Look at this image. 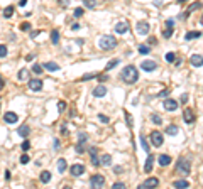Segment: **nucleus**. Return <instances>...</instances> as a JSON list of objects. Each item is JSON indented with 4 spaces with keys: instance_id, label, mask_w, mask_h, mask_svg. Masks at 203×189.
I'll use <instances>...</instances> for the list:
<instances>
[{
    "instance_id": "1",
    "label": "nucleus",
    "mask_w": 203,
    "mask_h": 189,
    "mask_svg": "<svg viewBox=\"0 0 203 189\" xmlns=\"http://www.w3.org/2000/svg\"><path fill=\"white\" fill-rule=\"evenodd\" d=\"M120 76L125 83H129V85H134L135 81L139 79V71L135 66H125V68L122 69V73H120Z\"/></svg>"
},
{
    "instance_id": "2",
    "label": "nucleus",
    "mask_w": 203,
    "mask_h": 189,
    "mask_svg": "<svg viewBox=\"0 0 203 189\" xmlns=\"http://www.w3.org/2000/svg\"><path fill=\"white\" fill-rule=\"evenodd\" d=\"M115 46H117V39H115L114 36H102L100 39H98V47L103 49V51H110Z\"/></svg>"
},
{
    "instance_id": "3",
    "label": "nucleus",
    "mask_w": 203,
    "mask_h": 189,
    "mask_svg": "<svg viewBox=\"0 0 203 189\" xmlns=\"http://www.w3.org/2000/svg\"><path fill=\"white\" fill-rule=\"evenodd\" d=\"M190 169H191V164H190V161H188V159L181 157L180 161H178V164H176V172H178V174H181V176H188L190 174Z\"/></svg>"
},
{
    "instance_id": "4",
    "label": "nucleus",
    "mask_w": 203,
    "mask_h": 189,
    "mask_svg": "<svg viewBox=\"0 0 203 189\" xmlns=\"http://www.w3.org/2000/svg\"><path fill=\"white\" fill-rule=\"evenodd\" d=\"M149 138H151V144L154 147H161L164 142V137L161 132H157V130H154V132H151V135H149Z\"/></svg>"
},
{
    "instance_id": "5",
    "label": "nucleus",
    "mask_w": 203,
    "mask_h": 189,
    "mask_svg": "<svg viewBox=\"0 0 203 189\" xmlns=\"http://www.w3.org/2000/svg\"><path fill=\"white\" fill-rule=\"evenodd\" d=\"M90 184H92V187H95V189L103 187V184H105V177H103L102 174H93L92 177H90Z\"/></svg>"
},
{
    "instance_id": "6",
    "label": "nucleus",
    "mask_w": 203,
    "mask_h": 189,
    "mask_svg": "<svg viewBox=\"0 0 203 189\" xmlns=\"http://www.w3.org/2000/svg\"><path fill=\"white\" fill-rule=\"evenodd\" d=\"M149 29H151V26L144 20V22H137V26H135V31H137L139 36H146L149 34Z\"/></svg>"
},
{
    "instance_id": "7",
    "label": "nucleus",
    "mask_w": 203,
    "mask_h": 189,
    "mask_svg": "<svg viewBox=\"0 0 203 189\" xmlns=\"http://www.w3.org/2000/svg\"><path fill=\"white\" fill-rule=\"evenodd\" d=\"M29 88L32 91H41L43 90V79H37V78H29Z\"/></svg>"
},
{
    "instance_id": "8",
    "label": "nucleus",
    "mask_w": 203,
    "mask_h": 189,
    "mask_svg": "<svg viewBox=\"0 0 203 189\" xmlns=\"http://www.w3.org/2000/svg\"><path fill=\"white\" fill-rule=\"evenodd\" d=\"M69 172H71L73 177H78V176L85 174V166H81V164H73L71 169H69Z\"/></svg>"
},
{
    "instance_id": "9",
    "label": "nucleus",
    "mask_w": 203,
    "mask_h": 189,
    "mask_svg": "<svg viewBox=\"0 0 203 189\" xmlns=\"http://www.w3.org/2000/svg\"><path fill=\"white\" fill-rule=\"evenodd\" d=\"M156 186H159V179H157V177H149V179H146L142 184H140V187H142V189L156 187Z\"/></svg>"
},
{
    "instance_id": "10",
    "label": "nucleus",
    "mask_w": 203,
    "mask_h": 189,
    "mask_svg": "<svg viewBox=\"0 0 203 189\" xmlns=\"http://www.w3.org/2000/svg\"><path fill=\"white\" fill-rule=\"evenodd\" d=\"M183 118L186 123H193L195 120H196V115L193 113L191 108H185V112H183Z\"/></svg>"
},
{
    "instance_id": "11",
    "label": "nucleus",
    "mask_w": 203,
    "mask_h": 189,
    "mask_svg": "<svg viewBox=\"0 0 203 189\" xmlns=\"http://www.w3.org/2000/svg\"><path fill=\"white\" fill-rule=\"evenodd\" d=\"M88 152H90V155H92V164H93V166L95 167H98V166H100V159H98V149H97V147H90V149H88Z\"/></svg>"
},
{
    "instance_id": "12",
    "label": "nucleus",
    "mask_w": 203,
    "mask_h": 189,
    "mask_svg": "<svg viewBox=\"0 0 203 189\" xmlns=\"http://www.w3.org/2000/svg\"><path fill=\"white\" fill-rule=\"evenodd\" d=\"M85 142H86V135L85 133H80V138H78V144H76V152L78 154H83L85 152Z\"/></svg>"
},
{
    "instance_id": "13",
    "label": "nucleus",
    "mask_w": 203,
    "mask_h": 189,
    "mask_svg": "<svg viewBox=\"0 0 203 189\" xmlns=\"http://www.w3.org/2000/svg\"><path fill=\"white\" fill-rule=\"evenodd\" d=\"M3 120H5V123H15V122L19 120V117H17V113H14V112H5L3 113Z\"/></svg>"
},
{
    "instance_id": "14",
    "label": "nucleus",
    "mask_w": 203,
    "mask_h": 189,
    "mask_svg": "<svg viewBox=\"0 0 203 189\" xmlns=\"http://www.w3.org/2000/svg\"><path fill=\"white\" fill-rule=\"evenodd\" d=\"M163 107H164V110H168V112H175L176 108H178V103H176V100L168 98V100H164Z\"/></svg>"
},
{
    "instance_id": "15",
    "label": "nucleus",
    "mask_w": 203,
    "mask_h": 189,
    "mask_svg": "<svg viewBox=\"0 0 203 189\" xmlns=\"http://www.w3.org/2000/svg\"><path fill=\"white\" fill-rule=\"evenodd\" d=\"M190 61H191V66H193V68H201L203 56H201L200 52H196V54H193V56H191V59H190Z\"/></svg>"
},
{
    "instance_id": "16",
    "label": "nucleus",
    "mask_w": 203,
    "mask_h": 189,
    "mask_svg": "<svg viewBox=\"0 0 203 189\" xmlns=\"http://www.w3.org/2000/svg\"><path fill=\"white\" fill-rule=\"evenodd\" d=\"M140 68H142L144 71H154L157 68V62L156 61H142Z\"/></svg>"
},
{
    "instance_id": "17",
    "label": "nucleus",
    "mask_w": 203,
    "mask_h": 189,
    "mask_svg": "<svg viewBox=\"0 0 203 189\" xmlns=\"http://www.w3.org/2000/svg\"><path fill=\"white\" fill-rule=\"evenodd\" d=\"M157 162H159L161 167H166V166H169V164H171V157H169L168 154H161L159 157H157Z\"/></svg>"
},
{
    "instance_id": "18",
    "label": "nucleus",
    "mask_w": 203,
    "mask_h": 189,
    "mask_svg": "<svg viewBox=\"0 0 203 189\" xmlns=\"http://www.w3.org/2000/svg\"><path fill=\"white\" fill-rule=\"evenodd\" d=\"M17 133L20 137H27L29 133H31V127H29L27 123H24V125H20V127L17 128Z\"/></svg>"
},
{
    "instance_id": "19",
    "label": "nucleus",
    "mask_w": 203,
    "mask_h": 189,
    "mask_svg": "<svg viewBox=\"0 0 203 189\" xmlns=\"http://www.w3.org/2000/svg\"><path fill=\"white\" fill-rule=\"evenodd\" d=\"M152 164H154V155L149 154V155H147V161H146V166H144V171H146L147 174L152 171Z\"/></svg>"
},
{
    "instance_id": "20",
    "label": "nucleus",
    "mask_w": 203,
    "mask_h": 189,
    "mask_svg": "<svg viewBox=\"0 0 203 189\" xmlns=\"http://www.w3.org/2000/svg\"><path fill=\"white\" fill-rule=\"evenodd\" d=\"M93 95L95 96H97V98H102V96H105L107 95V88L105 86H97V88H95V90H93Z\"/></svg>"
},
{
    "instance_id": "21",
    "label": "nucleus",
    "mask_w": 203,
    "mask_h": 189,
    "mask_svg": "<svg viewBox=\"0 0 203 189\" xmlns=\"http://www.w3.org/2000/svg\"><path fill=\"white\" fill-rule=\"evenodd\" d=\"M127 29H129V26H127L125 22H119L117 26H115V32H117V34H125Z\"/></svg>"
},
{
    "instance_id": "22",
    "label": "nucleus",
    "mask_w": 203,
    "mask_h": 189,
    "mask_svg": "<svg viewBox=\"0 0 203 189\" xmlns=\"http://www.w3.org/2000/svg\"><path fill=\"white\" fill-rule=\"evenodd\" d=\"M200 36H201L200 31H191V32H188V34L185 36V39H186V41H193V39H198Z\"/></svg>"
},
{
    "instance_id": "23",
    "label": "nucleus",
    "mask_w": 203,
    "mask_h": 189,
    "mask_svg": "<svg viewBox=\"0 0 203 189\" xmlns=\"http://www.w3.org/2000/svg\"><path fill=\"white\" fill-rule=\"evenodd\" d=\"M198 7H200V2H195V3H191V5H190V7H188V10H186V14L183 15V19H186V17H188V15H190V14H193V12H195V10H196V9H198Z\"/></svg>"
},
{
    "instance_id": "24",
    "label": "nucleus",
    "mask_w": 203,
    "mask_h": 189,
    "mask_svg": "<svg viewBox=\"0 0 203 189\" xmlns=\"http://www.w3.org/2000/svg\"><path fill=\"white\" fill-rule=\"evenodd\" d=\"M178 132H180V128H178V125H168V127H166V133H168V135H176V133Z\"/></svg>"
},
{
    "instance_id": "25",
    "label": "nucleus",
    "mask_w": 203,
    "mask_h": 189,
    "mask_svg": "<svg viewBox=\"0 0 203 189\" xmlns=\"http://www.w3.org/2000/svg\"><path fill=\"white\" fill-rule=\"evenodd\" d=\"M43 66H44V69H48V71H58L59 69V66H58L54 61H49V62H46V64H43Z\"/></svg>"
},
{
    "instance_id": "26",
    "label": "nucleus",
    "mask_w": 203,
    "mask_h": 189,
    "mask_svg": "<svg viewBox=\"0 0 203 189\" xmlns=\"http://www.w3.org/2000/svg\"><path fill=\"white\" fill-rule=\"evenodd\" d=\"M66 167H68L66 161H64V159H59V161H58V172H59V174H63V172L66 171Z\"/></svg>"
},
{
    "instance_id": "27",
    "label": "nucleus",
    "mask_w": 203,
    "mask_h": 189,
    "mask_svg": "<svg viewBox=\"0 0 203 189\" xmlns=\"http://www.w3.org/2000/svg\"><path fill=\"white\" fill-rule=\"evenodd\" d=\"M173 186L175 187H190V182L186 179H180V181H175V184H173Z\"/></svg>"
},
{
    "instance_id": "28",
    "label": "nucleus",
    "mask_w": 203,
    "mask_h": 189,
    "mask_svg": "<svg viewBox=\"0 0 203 189\" xmlns=\"http://www.w3.org/2000/svg\"><path fill=\"white\" fill-rule=\"evenodd\" d=\"M49 181H51V172H49V171H44V172H41V182L48 184Z\"/></svg>"
},
{
    "instance_id": "29",
    "label": "nucleus",
    "mask_w": 203,
    "mask_h": 189,
    "mask_svg": "<svg viewBox=\"0 0 203 189\" xmlns=\"http://www.w3.org/2000/svg\"><path fill=\"white\" fill-rule=\"evenodd\" d=\"M100 164H103V166H110L112 164V155H109V154H105V155H102V159H100Z\"/></svg>"
},
{
    "instance_id": "30",
    "label": "nucleus",
    "mask_w": 203,
    "mask_h": 189,
    "mask_svg": "<svg viewBox=\"0 0 203 189\" xmlns=\"http://www.w3.org/2000/svg\"><path fill=\"white\" fill-rule=\"evenodd\" d=\"M19 79H20V81H26V79H29V71L27 69H20L19 71Z\"/></svg>"
},
{
    "instance_id": "31",
    "label": "nucleus",
    "mask_w": 203,
    "mask_h": 189,
    "mask_svg": "<svg viewBox=\"0 0 203 189\" xmlns=\"http://www.w3.org/2000/svg\"><path fill=\"white\" fill-rule=\"evenodd\" d=\"M51 42H53V44H58V42H59V32H58V31H53V32H51Z\"/></svg>"
},
{
    "instance_id": "32",
    "label": "nucleus",
    "mask_w": 203,
    "mask_h": 189,
    "mask_svg": "<svg viewBox=\"0 0 203 189\" xmlns=\"http://www.w3.org/2000/svg\"><path fill=\"white\" fill-rule=\"evenodd\" d=\"M139 52H140V54H149V52H151V47H149V46H146V44H140V46H139Z\"/></svg>"
},
{
    "instance_id": "33",
    "label": "nucleus",
    "mask_w": 203,
    "mask_h": 189,
    "mask_svg": "<svg viewBox=\"0 0 203 189\" xmlns=\"http://www.w3.org/2000/svg\"><path fill=\"white\" fill-rule=\"evenodd\" d=\"M151 122H152V123H156V125H161V123H163V118L154 113V115H151Z\"/></svg>"
},
{
    "instance_id": "34",
    "label": "nucleus",
    "mask_w": 203,
    "mask_h": 189,
    "mask_svg": "<svg viewBox=\"0 0 203 189\" xmlns=\"http://www.w3.org/2000/svg\"><path fill=\"white\" fill-rule=\"evenodd\" d=\"M12 14H14V7H12V5H9L5 10H3V17H7V19L12 17Z\"/></svg>"
},
{
    "instance_id": "35",
    "label": "nucleus",
    "mask_w": 203,
    "mask_h": 189,
    "mask_svg": "<svg viewBox=\"0 0 203 189\" xmlns=\"http://www.w3.org/2000/svg\"><path fill=\"white\" fill-rule=\"evenodd\" d=\"M139 140H140V145H142V149L146 150V152H149V145H147V140H146V137H144V135H140V138H139Z\"/></svg>"
},
{
    "instance_id": "36",
    "label": "nucleus",
    "mask_w": 203,
    "mask_h": 189,
    "mask_svg": "<svg viewBox=\"0 0 203 189\" xmlns=\"http://www.w3.org/2000/svg\"><path fill=\"white\" fill-rule=\"evenodd\" d=\"M117 64H119V59H114V61H110L109 64L105 66V71H110V69H114V68H115V66H117Z\"/></svg>"
},
{
    "instance_id": "37",
    "label": "nucleus",
    "mask_w": 203,
    "mask_h": 189,
    "mask_svg": "<svg viewBox=\"0 0 203 189\" xmlns=\"http://www.w3.org/2000/svg\"><path fill=\"white\" fill-rule=\"evenodd\" d=\"M9 51H7V46L5 44H0V57H5Z\"/></svg>"
},
{
    "instance_id": "38",
    "label": "nucleus",
    "mask_w": 203,
    "mask_h": 189,
    "mask_svg": "<svg viewBox=\"0 0 203 189\" xmlns=\"http://www.w3.org/2000/svg\"><path fill=\"white\" fill-rule=\"evenodd\" d=\"M175 59H176L175 52H168V54H166V61H168V62H175Z\"/></svg>"
},
{
    "instance_id": "39",
    "label": "nucleus",
    "mask_w": 203,
    "mask_h": 189,
    "mask_svg": "<svg viewBox=\"0 0 203 189\" xmlns=\"http://www.w3.org/2000/svg\"><path fill=\"white\" fill-rule=\"evenodd\" d=\"M83 3L86 7H90V9H93L95 5H97V2H95V0H83Z\"/></svg>"
},
{
    "instance_id": "40",
    "label": "nucleus",
    "mask_w": 203,
    "mask_h": 189,
    "mask_svg": "<svg viewBox=\"0 0 203 189\" xmlns=\"http://www.w3.org/2000/svg\"><path fill=\"white\" fill-rule=\"evenodd\" d=\"M58 110H59V113H63L66 110V102H58Z\"/></svg>"
},
{
    "instance_id": "41",
    "label": "nucleus",
    "mask_w": 203,
    "mask_h": 189,
    "mask_svg": "<svg viewBox=\"0 0 203 189\" xmlns=\"http://www.w3.org/2000/svg\"><path fill=\"white\" fill-rule=\"evenodd\" d=\"M125 122H127V125H129V127L134 125V122H132V115H130V113H127V112H125Z\"/></svg>"
},
{
    "instance_id": "42",
    "label": "nucleus",
    "mask_w": 203,
    "mask_h": 189,
    "mask_svg": "<svg viewBox=\"0 0 203 189\" xmlns=\"http://www.w3.org/2000/svg\"><path fill=\"white\" fill-rule=\"evenodd\" d=\"M73 15H74V17H81V15H83V9H81V7H78V9H74Z\"/></svg>"
},
{
    "instance_id": "43",
    "label": "nucleus",
    "mask_w": 203,
    "mask_h": 189,
    "mask_svg": "<svg viewBox=\"0 0 203 189\" xmlns=\"http://www.w3.org/2000/svg\"><path fill=\"white\" fill-rule=\"evenodd\" d=\"M32 71H34L36 74H41V73H43V68H41V64H34V66H32Z\"/></svg>"
},
{
    "instance_id": "44",
    "label": "nucleus",
    "mask_w": 203,
    "mask_h": 189,
    "mask_svg": "<svg viewBox=\"0 0 203 189\" xmlns=\"http://www.w3.org/2000/svg\"><path fill=\"white\" fill-rule=\"evenodd\" d=\"M20 147H22V150H26V152H27V150L31 149V142H29V140H24V142H22V145H20Z\"/></svg>"
},
{
    "instance_id": "45",
    "label": "nucleus",
    "mask_w": 203,
    "mask_h": 189,
    "mask_svg": "<svg viewBox=\"0 0 203 189\" xmlns=\"http://www.w3.org/2000/svg\"><path fill=\"white\" fill-rule=\"evenodd\" d=\"M20 31H31V24L29 22H24V24H20Z\"/></svg>"
},
{
    "instance_id": "46",
    "label": "nucleus",
    "mask_w": 203,
    "mask_h": 189,
    "mask_svg": "<svg viewBox=\"0 0 203 189\" xmlns=\"http://www.w3.org/2000/svg\"><path fill=\"white\" fill-rule=\"evenodd\" d=\"M163 36H164V37H166V39H169V37H171V36H173V29H168V27H166V31H164V32H163Z\"/></svg>"
},
{
    "instance_id": "47",
    "label": "nucleus",
    "mask_w": 203,
    "mask_h": 189,
    "mask_svg": "<svg viewBox=\"0 0 203 189\" xmlns=\"http://www.w3.org/2000/svg\"><path fill=\"white\" fill-rule=\"evenodd\" d=\"M98 120H100L102 123H109V117H107V115H102V113L98 115Z\"/></svg>"
},
{
    "instance_id": "48",
    "label": "nucleus",
    "mask_w": 203,
    "mask_h": 189,
    "mask_svg": "<svg viewBox=\"0 0 203 189\" xmlns=\"http://www.w3.org/2000/svg\"><path fill=\"white\" fill-rule=\"evenodd\" d=\"M112 187H114V189H124V187H125V184H124V182H114V186H112Z\"/></svg>"
},
{
    "instance_id": "49",
    "label": "nucleus",
    "mask_w": 203,
    "mask_h": 189,
    "mask_svg": "<svg viewBox=\"0 0 203 189\" xmlns=\"http://www.w3.org/2000/svg\"><path fill=\"white\" fill-rule=\"evenodd\" d=\"M166 27H168V29H173V27H175V20H173V19H168V20H166Z\"/></svg>"
},
{
    "instance_id": "50",
    "label": "nucleus",
    "mask_w": 203,
    "mask_h": 189,
    "mask_svg": "<svg viewBox=\"0 0 203 189\" xmlns=\"http://www.w3.org/2000/svg\"><path fill=\"white\" fill-rule=\"evenodd\" d=\"M95 76H97L95 73H92V74H85V76L81 78V79H83V81H88V79H92V78H95Z\"/></svg>"
},
{
    "instance_id": "51",
    "label": "nucleus",
    "mask_w": 203,
    "mask_h": 189,
    "mask_svg": "<svg viewBox=\"0 0 203 189\" xmlns=\"http://www.w3.org/2000/svg\"><path fill=\"white\" fill-rule=\"evenodd\" d=\"M29 162V155H22L20 157V164H27Z\"/></svg>"
},
{
    "instance_id": "52",
    "label": "nucleus",
    "mask_w": 203,
    "mask_h": 189,
    "mask_svg": "<svg viewBox=\"0 0 203 189\" xmlns=\"http://www.w3.org/2000/svg\"><path fill=\"white\" fill-rule=\"evenodd\" d=\"M59 2V5H63V7H68L69 5V0H58Z\"/></svg>"
},
{
    "instance_id": "53",
    "label": "nucleus",
    "mask_w": 203,
    "mask_h": 189,
    "mask_svg": "<svg viewBox=\"0 0 203 189\" xmlns=\"http://www.w3.org/2000/svg\"><path fill=\"white\" fill-rule=\"evenodd\" d=\"M168 95H169V90H163L159 93V96H163V98H164V96H168Z\"/></svg>"
},
{
    "instance_id": "54",
    "label": "nucleus",
    "mask_w": 203,
    "mask_h": 189,
    "mask_svg": "<svg viewBox=\"0 0 203 189\" xmlns=\"http://www.w3.org/2000/svg\"><path fill=\"white\" fill-rule=\"evenodd\" d=\"M181 102H183V103L188 102V95H183V96H181Z\"/></svg>"
},
{
    "instance_id": "55",
    "label": "nucleus",
    "mask_w": 203,
    "mask_h": 189,
    "mask_svg": "<svg viewBox=\"0 0 203 189\" xmlns=\"http://www.w3.org/2000/svg\"><path fill=\"white\" fill-rule=\"evenodd\" d=\"M71 29H73V31H78V29H80V24H73Z\"/></svg>"
},
{
    "instance_id": "56",
    "label": "nucleus",
    "mask_w": 203,
    "mask_h": 189,
    "mask_svg": "<svg viewBox=\"0 0 203 189\" xmlns=\"http://www.w3.org/2000/svg\"><path fill=\"white\" fill-rule=\"evenodd\" d=\"M26 3H27V0H19V5H20V7H24Z\"/></svg>"
},
{
    "instance_id": "57",
    "label": "nucleus",
    "mask_w": 203,
    "mask_h": 189,
    "mask_svg": "<svg viewBox=\"0 0 203 189\" xmlns=\"http://www.w3.org/2000/svg\"><path fill=\"white\" fill-rule=\"evenodd\" d=\"M98 79H100V83H102V81H107L109 78H107V76H102V74H100V76H98Z\"/></svg>"
},
{
    "instance_id": "58",
    "label": "nucleus",
    "mask_w": 203,
    "mask_h": 189,
    "mask_svg": "<svg viewBox=\"0 0 203 189\" xmlns=\"http://www.w3.org/2000/svg\"><path fill=\"white\" fill-rule=\"evenodd\" d=\"M156 42V37H149V44H154Z\"/></svg>"
},
{
    "instance_id": "59",
    "label": "nucleus",
    "mask_w": 203,
    "mask_h": 189,
    "mask_svg": "<svg viewBox=\"0 0 203 189\" xmlns=\"http://www.w3.org/2000/svg\"><path fill=\"white\" fill-rule=\"evenodd\" d=\"M54 149H56V150L59 149V140H54Z\"/></svg>"
},
{
    "instance_id": "60",
    "label": "nucleus",
    "mask_w": 203,
    "mask_h": 189,
    "mask_svg": "<svg viewBox=\"0 0 203 189\" xmlns=\"http://www.w3.org/2000/svg\"><path fill=\"white\" fill-rule=\"evenodd\" d=\"M175 61H176V59H175ZM181 64H183V61H181V59H178V61H176V66H178V68H180Z\"/></svg>"
},
{
    "instance_id": "61",
    "label": "nucleus",
    "mask_w": 203,
    "mask_h": 189,
    "mask_svg": "<svg viewBox=\"0 0 203 189\" xmlns=\"http://www.w3.org/2000/svg\"><path fill=\"white\" fill-rule=\"evenodd\" d=\"M5 179H7V181L10 179V172H9V171H5Z\"/></svg>"
},
{
    "instance_id": "62",
    "label": "nucleus",
    "mask_w": 203,
    "mask_h": 189,
    "mask_svg": "<svg viewBox=\"0 0 203 189\" xmlns=\"http://www.w3.org/2000/svg\"><path fill=\"white\" fill-rule=\"evenodd\" d=\"M2 88H3V78L0 76V90H2Z\"/></svg>"
},
{
    "instance_id": "63",
    "label": "nucleus",
    "mask_w": 203,
    "mask_h": 189,
    "mask_svg": "<svg viewBox=\"0 0 203 189\" xmlns=\"http://www.w3.org/2000/svg\"><path fill=\"white\" fill-rule=\"evenodd\" d=\"M185 2H188V0H178V3H185Z\"/></svg>"
}]
</instances>
